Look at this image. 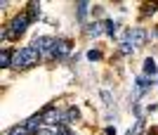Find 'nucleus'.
<instances>
[{"mask_svg": "<svg viewBox=\"0 0 158 135\" xmlns=\"http://www.w3.org/2000/svg\"><path fill=\"white\" fill-rule=\"evenodd\" d=\"M38 135H57V128H43Z\"/></svg>", "mask_w": 158, "mask_h": 135, "instance_id": "obj_19", "label": "nucleus"}, {"mask_svg": "<svg viewBox=\"0 0 158 135\" xmlns=\"http://www.w3.org/2000/svg\"><path fill=\"white\" fill-rule=\"evenodd\" d=\"M102 31H106V28H104V24H90V26L85 28V33L90 36V38H94V36H99V33H102Z\"/></svg>", "mask_w": 158, "mask_h": 135, "instance_id": "obj_10", "label": "nucleus"}, {"mask_svg": "<svg viewBox=\"0 0 158 135\" xmlns=\"http://www.w3.org/2000/svg\"><path fill=\"white\" fill-rule=\"evenodd\" d=\"M12 54L14 52H10V50H2V52H0V67L2 69L12 67Z\"/></svg>", "mask_w": 158, "mask_h": 135, "instance_id": "obj_9", "label": "nucleus"}, {"mask_svg": "<svg viewBox=\"0 0 158 135\" xmlns=\"http://www.w3.org/2000/svg\"><path fill=\"white\" fill-rule=\"evenodd\" d=\"M40 116H43V123H59V121H64V111H59V109H54V107L45 109V114H40Z\"/></svg>", "mask_w": 158, "mask_h": 135, "instance_id": "obj_5", "label": "nucleus"}, {"mask_svg": "<svg viewBox=\"0 0 158 135\" xmlns=\"http://www.w3.org/2000/svg\"><path fill=\"white\" fill-rule=\"evenodd\" d=\"M28 21H31V19H28V14H26V12H24V14H17V17L12 19V24H10V28L5 31L7 38H10V41H14L19 33H24V31L28 28Z\"/></svg>", "mask_w": 158, "mask_h": 135, "instance_id": "obj_2", "label": "nucleus"}, {"mask_svg": "<svg viewBox=\"0 0 158 135\" xmlns=\"http://www.w3.org/2000/svg\"><path fill=\"white\" fill-rule=\"evenodd\" d=\"M144 76L146 78H149V81H151V78H156L158 76V69H156V62L151 59V57H149V59L144 62Z\"/></svg>", "mask_w": 158, "mask_h": 135, "instance_id": "obj_8", "label": "nucleus"}, {"mask_svg": "<svg viewBox=\"0 0 158 135\" xmlns=\"http://www.w3.org/2000/svg\"><path fill=\"white\" fill-rule=\"evenodd\" d=\"M146 135H156V133H153V130H151V133H146Z\"/></svg>", "mask_w": 158, "mask_h": 135, "instance_id": "obj_21", "label": "nucleus"}, {"mask_svg": "<svg viewBox=\"0 0 158 135\" xmlns=\"http://www.w3.org/2000/svg\"><path fill=\"white\" fill-rule=\"evenodd\" d=\"M106 135H116V128H113V126H109V128H106Z\"/></svg>", "mask_w": 158, "mask_h": 135, "instance_id": "obj_20", "label": "nucleus"}, {"mask_svg": "<svg viewBox=\"0 0 158 135\" xmlns=\"http://www.w3.org/2000/svg\"><path fill=\"white\" fill-rule=\"evenodd\" d=\"M7 135H28V130L24 128V126H19V128H12V130H10Z\"/></svg>", "mask_w": 158, "mask_h": 135, "instance_id": "obj_15", "label": "nucleus"}, {"mask_svg": "<svg viewBox=\"0 0 158 135\" xmlns=\"http://www.w3.org/2000/svg\"><path fill=\"white\" fill-rule=\"evenodd\" d=\"M38 12H40V5L38 2H28V19H38Z\"/></svg>", "mask_w": 158, "mask_h": 135, "instance_id": "obj_11", "label": "nucleus"}, {"mask_svg": "<svg viewBox=\"0 0 158 135\" xmlns=\"http://www.w3.org/2000/svg\"><path fill=\"white\" fill-rule=\"evenodd\" d=\"M33 50L38 54H54V47H57V41H54L52 36H38L35 41H33Z\"/></svg>", "mask_w": 158, "mask_h": 135, "instance_id": "obj_3", "label": "nucleus"}, {"mask_svg": "<svg viewBox=\"0 0 158 135\" xmlns=\"http://www.w3.org/2000/svg\"><path fill=\"white\" fill-rule=\"evenodd\" d=\"M57 135H71V130L66 128V126H57Z\"/></svg>", "mask_w": 158, "mask_h": 135, "instance_id": "obj_18", "label": "nucleus"}, {"mask_svg": "<svg viewBox=\"0 0 158 135\" xmlns=\"http://www.w3.org/2000/svg\"><path fill=\"white\" fill-rule=\"evenodd\" d=\"M142 128H144V121H137V126L130 130V135H139V133H142Z\"/></svg>", "mask_w": 158, "mask_h": 135, "instance_id": "obj_16", "label": "nucleus"}, {"mask_svg": "<svg viewBox=\"0 0 158 135\" xmlns=\"http://www.w3.org/2000/svg\"><path fill=\"white\" fill-rule=\"evenodd\" d=\"M104 28H106V36H113V33H116V28H118V26H116V21L106 19V21H104Z\"/></svg>", "mask_w": 158, "mask_h": 135, "instance_id": "obj_13", "label": "nucleus"}, {"mask_svg": "<svg viewBox=\"0 0 158 135\" xmlns=\"http://www.w3.org/2000/svg\"><path fill=\"white\" fill-rule=\"evenodd\" d=\"M153 33H156V36H158V28H156V31H153Z\"/></svg>", "mask_w": 158, "mask_h": 135, "instance_id": "obj_22", "label": "nucleus"}, {"mask_svg": "<svg viewBox=\"0 0 158 135\" xmlns=\"http://www.w3.org/2000/svg\"><path fill=\"white\" fill-rule=\"evenodd\" d=\"M71 52V43L69 41H57V47H54V54L59 57V59H64L66 54Z\"/></svg>", "mask_w": 158, "mask_h": 135, "instance_id": "obj_7", "label": "nucleus"}, {"mask_svg": "<svg viewBox=\"0 0 158 135\" xmlns=\"http://www.w3.org/2000/svg\"><path fill=\"white\" fill-rule=\"evenodd\" d=\"M38 59H40V54L33 47H24V50L12 54V67L14 69H31L38 64Z\"/></svg>", "mask_w": 158, "mask_h": 135, "instance_id": "obj_1", "label": "nucleus"}, {"mask_svg": "<svg viewBox=\"0 0 158 135\" xmlns=\"http://www.w3.org/2000/svg\"><path fill=\"white\" fill-rule=\"evenodd\" d=\"M87 10H90V5H87V2H78V19H80V21H85Z\"/></svg>", "mask_w": 158, "mask_h": 135, "instance_id": "obj_12", "label": "nucleus"}, {"mask_svg": "<svg viewBox=\"0 0 158 135\" xmlns=\"http://www.w3.org/2000/svg\"><path fill=\"white\" fill-rule=\"evenodd\" d=\"M99 57H102V52H99V50H90V52H87V59H99Z\"/></svg>", "mask_w": 158, "mask_h": 135, "instance_id": "obj_17", "label": "nucleus"}, {"mask_svg": "<svg viewBox=\"0 0 158 135\" xmlns=\"http://www.w3.org/2000/svg\"><path fill=\"white\" fill-rule=\"evenodd\" d=\"M78 116V109H69V111H64V121H76Z\"/></svg>", "mask_w": 158, "mask_h": 135, "instance_id": "obj_14", "label": "nucleus"}, {"mask_svg": "<svg viewBox=\"0 0 158 135\" xmlns=\"http://www.w3.org/2000/svg\"><path fill=\"white\" fill-rule=\"evenodd\" d=\"M40 123H43V116L35 114V116H31V119L24 123V128L28 130V135H38V133H40V130H38V128H40Z\"/></svg>", "mask_w": 158, "mask_h": 135, "instance_id": "obj_6", "label": "nucleus"}, {"mask_svg": "<svg viewBox=\"0 0 158 135\" xmlns=\"http://www.w3.org/2000/svg\"><path fill=\"white\" fill-rule=\"evenodd\" d=\"M127 41H130L132 47H139L146 43V31L144 28H132V31H127Z\"/></svg>", "mask_w": 158, "mask_h": 135, "instance_id": "obj_4", "label": "nucleus"}]
</instances>
